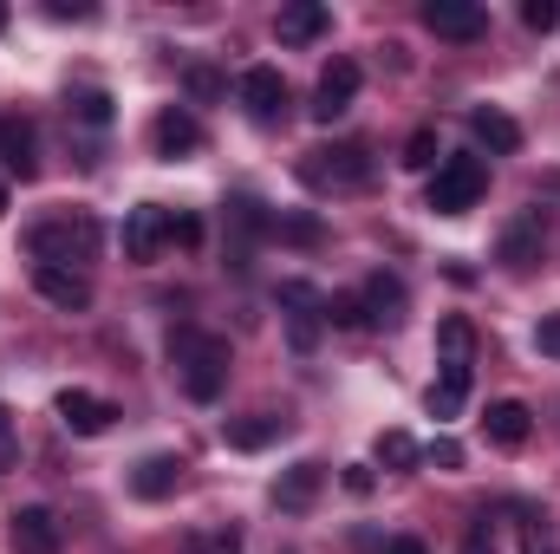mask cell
Returning a JSON list of instances; mask_svg holds the SVG:
<instances>
[{
  "instance_id": "6da1fadb",
  "label": "cell",
  "mask_w": 560,
  "mask_h": 554,
  "mask_svg": "<svg viewBox=\"0 0 560 554\" xmlns=\"http://www.w3.org/2000/svg\"><path fill=\"white\" fill-rule=\"evenodd\" d=\"M170 359H176V385H183L196 405H215V399H222V385H229V339H222V333L183 326V333L170 339Z\"/></svg>"
},
{
  "instance_id": "7a4b0ae2",
  "label": "cell",
  "mask_w": 560,
  "mask_h": 554,
  "mask_svg": "<svg viewBox=\"0 0 560 554\" xmlns=\"http://www.w3.org/2000/svg\"><path fill=\"white\" fill-rule=\"evenodd\" d=\"M26 249H33V262L39 268H79V262H92L98 255V222L79 209V216H52V222H39L33 235H26Z\"/></svg>"
},
{
  "instance_id": "3957f363",
  "label": "cell",
  "mask_w": 560,
  "mask_h": 554,
  "mask_svg": "<svg viewBox=\"0 0 560 554\" xmlns=\"http://www.w3.org/2000/svg\"><path fill=\"white\" fill-rule=\"evenodd\" d=\"M482 189H489V163L463 150V157H443V163H436V176H430V196H423V203H430L436 216H469V209L482 203Z\"/></svg>"
},
{
  "instance_id": "277c9868",
  "label": "cell",
  "mask_w": 560,
  "mask_h": 554,
  "mask_svg": "<svg viewBox=\"0 0 560 554\" xmlns=\"http://www.w3.org/2000/svg\"><path fill=\"white\" fill-rule=\"evenodd\" d=\"M300 183L306 189H365L372 183V150L365 143H326V150H306L300 163Z\"/></svg>"
},
{
  "instance_id": "5b68a950",
  "label": "cell",
  "mask_w": 560,
  "mask_h": 554,
  "mask_svg": "<svg viewBox=\"0 0 560 554\" xmlns=\"http://www.w3.org/2000/svg\"><path fill=\"white\" fill-rule=\"evenodd\" d=\"M541 249H548V222H541V209H522V216L502 229V242H495V262H502L509 275H528V268L541 262Z\"/></svg>"
},
{
  "instance_id": "8992f818",
  "label": "cell",
  "mask_w": 560,
  "mask_h": 554,
  "mask_svg": "<svg viewBox=\"0 0 560 554\" xmlns=\"http://www.w3.org/2000/svg\"><path fill=\"white\" fill-rule=\"evenodd\" d=\"M235 99H242V112L255 125H280L287 118V79H280L275 66H248L242 85H235Z\"/></svg>"
},
{
  "instance_id": "52a82bcc",
  "label": "cell",
  "mask_w": 560,
  "mask_h": 554,
  "mask_svg": "<svg viewBox=\"0 0 560 554\" xmlns=\"http://www.w3.org/2000/svg\"><path fill=\"white\" fill-rule=\"evenodd\" d=\"M150 143H156V157H163V163L196 157V150H202V125H196V112H189V105H163V112H156V125H150Z\"/></svg>"
},
{
  "instance_id": "ba28073f",
  "label": "cell",
  "mask_w": 560,
  "mask_h": 554,
  "mask_svg": "<svg viewBox=\"0 0 560 554\" xmlns=\"http://www.w3.org/2000/svg\"><path fill=\"white\" fill-rule=\"evenodd\" d=\"M423 26L436 39H482L489 33V13L476 0H423Z\"/></svg>"
},
{
  "instance_id": "9c48e42d",
  "label": "cell",
  "mask_w": 560,
  "mask_h": 554,
  "mask_svg": "<svg viewBox=\"0 0 560 554\" xmlns=\"http://www.w3.org/2000/svg\"><path fill=\"white\" fill-rule=\"evenodd\" d=\"M352 99H359V59H332V66L319 72L313 118H319V125H332V118H346V112H352Z\"/></svg>"
},
{
  "instance_id": "30bf717a",
  "label": "cell",
  "mask_w": 560,
  "mask_h": 554,
  "mask_svg": "<svg viewBox=\"0 0 560 554\" xmlns=\"http://www.w3.org/2000/svg\"><path fill=\"white\" fill-rule=\"evenodd\" d=\"M170 222H176V216H170L163 203H138V209L125 216V255H131V262H150V255L170 242Z\"/></svg>"
},
{
  "instance_id": "8fae6325",
  "label": "cell",
  "mask_w": 560,
  "mask_h": 554,
  "mask_svg": "<svg viewBox=\"0 0 560 554\" xmlns=\"http://www.w3.org/2000/svg\"><path fill=\"white\" fill-rule=\"evenodd\" d=\"M59 424L72 430V437H105L112 424H118V405L112 399H92V392H59Z\"/></svg>"
},
{
  "instance_id": "7c38bea8",
  "label": "cell",
  "mask_w": 560,
  "mask_h": 554,
  "mask_svg": "<svg viewBox=\"0 0 560 554\" xmlns=\"http://www.w3.org/2000/svg\"><path fill=\"white\" fill-rule=\"evenodd\" d=\"M280 307H287V320H293V346L306 353L313 339H319V320H326V300L306 287V280H280Z\"/></svg>"
},
{
  "instance_id": "4fadbf2b",
  "label": "cell",
  "mask_w": 560,
  "mask_h": 554,
  "mask_svg": "<svg viewBox=\"0 0 560 554\" xmlns=\"http://www.w3.org/2000/svg\"><path fill=\"white\" fill-rule=\"evenodd\" d=\"M7 542H13V554H59V516L33 503V509H20V516H13Z\"/></svg>"
},
{
  "instance_id": "5bb4252c",
  "label": "cell",
  "mask_w": 560,
  "mask_h": 554,
  "mask_svg": "<svg viewBox=\"0 0 560 554\" xmlns=\"http://www.w3.org/2000/svg\"><path fill=\"white\" fill-rule=\"evenodd\" d=\"M33 287H39V300H52L59 313H85V307H92V280L79 275V268H33Z\"/></svg>"
},
{
  "instance_id": "9a60e30c",
  "label": "cell",
  "mask_w": 560,
  "mask_h": 554,
  "mask_svg": "<svg viewBox=\"0 0 560 554\" xmlns=\"http://www.w3.org/2000/svg\"><path fill=\"white\" fill-rule=\"evenodd\" d=\"M482 430H489V443H495V450H522V443H528V430H535V412H528L522 399H495V405L482 412Z\"/></svg>"
},
{
  "instance_id": "2e32d148",
  "label": "cell",
  "mask_w": 560,
  "mask_h": 554,
  "mask_svg": "<svg viewBox=\"0 0 560 554\" xmlns=\"http://www.w3.org/2000/svg\"><path fill=\"white\" fill-rule=\"evenodd\" d=\"M332 26V13L319 7V0H287L275 13V33H280V46H313L319 33Z\"/></svg>"
},
{
  "instance_id": "e0dca14e",
  "label": "cell",
  "mask_w": 560,
  "mask_h": 554,
  "mask_svg": "<svg viewBox=\"0 0 560 554\" xmlns=\"http://www.w3.org/2000/svg\"><path fill=\"white\" fill-rule=\"evenodd\" d=\"M319 483H326V463H293V470H280V483H275V503L287 509V516H306L313 509V496H319Z\"/></svg>"
},
{
  "instance_id": "ac0fdd59",
  "label": "cell",
  "mask_w": 560,
  "mask_h": 554,
  "mask_svg": "<svg viewBox=\"0 0 560 554\" xmlns=\"http://www.w3.org/2000/svg\"><path fill=\"white\" fill-rule=\"evenodd\" d=\"M469 131H476V143H489L495 157H515V150H522V125H515L502 105H476V112H469Z\"/></svg>"
},
{
  "instance_id": "d6986e66",
  "label": "cell",
  "mask_w": 560,
  "mask_h": 554,
  "mask_svg": "<svg viewBox=\"0 0 560 554\" xmlns=\"http://www.w3.org/2000/svg\"><path fill=\"white\" fill-rule=\"evenodd\" d=\"M359 300H365L372 326H398V320H405V280H398V275H385V268H378V275L365 280V287H359Z\"/></svg>"
},
{
  "instance_id": "ffe728a7",
  "label": "cell",
  "mask_w": 560,
  "mask_h": 554,
  "mask_svg": "<svg viewBox=\"0 0 560 554\" xmlns=\"http://www.w3.org/2000/svg\"><path fill=\"white\" fill-rule=\"evenodd\" d=\"M469 379H476V366H443V372H436V385L423 392L430 417H456V412H463V405H469Z\"/></svg>"
},
{
  "instance_id": "44dd1931",
  "label": "cell",
  "mask_w": 560,
  "mask_h": 554,
  "mask_svg": "<svg viewBox=\"0 0 560 554\" xmlns=\"http://www.w3.org/2000/svg\"><path fill=\"white\" fill-rule=\"evenodd\" d=\"M176 483H183V457H143L138 470H131V489H138L143 503L176 496Z\"/></svg>"
},
{
  "instance_id": "7402d4cb",
  "label": "cell",
  "mask_w": 560,
  "mask_h": 554,
  "mask_svg": "<svg viewBox=\"0 0 560 554\" xmlns=\"http://www.w3.org/2000/svg\"><path fill=\"white\" fill-rule=\"evenodd\" d=\"M0 163H7L20 183L39 170V157H33V125H26V118H0Z\"/></svg>"
},
{
  "instance_id": "603a6c76",
  "label": "cell",
  "mask_w": 560,
  "mask_h": 554,
  "mask_svg": "<svg viewBox=\"0 0 560 554\" xmlns=\"http://www.w3.org/2000/svg\"><path fill=\"white\" fill-rule=\"evenodd\" d=\"M436 353H443V366H476V333H469L463 313L436 320Z\"/></svg>"
},
{
  "instance_id": "cb8c5ba5",
  "label": "cell",
  "mask_w": 560,
  "mask_h": 554,
  "mask_svg": "<svg viewBox=\"0 0 560 554\" xmlns=\"http://www.w3.org/2000/svg\"><path fill=\"white\" fill-rule=\"evenodd\" d=\"M280 437V417L275 412H261V417H242V424H229V443L235 450H268Z\"/></svg>"
},
{
  "instance_id": "d4e9b609",
  "label": "cell",
  "mask_w": 560,
  "mask_h": 554,
  "mask_svg": "<svg viewBox=\"0 0 560 554\" xmlns=\"http://www.w3.org/2000/svg\"><path fill=\"white\" fill-rule=\"evenodd\" d=\"M418 457H423V443L411 430H385V437H378V463H385V470H411Z\"/></svg>"
},
{
  "instance_id": "484cf974",
  "label": "cell",
  "mask_w": 560,
  "mask_h": 554,
  "mask_svg": "<svg viewBox=\"0 0 560 554\" xmlns=\"http://www.w3.org/2000/svg\"><path fill=\"white\" fill-rule=\"evenodd\" d=\"M326 326H372V313H365L359 293H332L326 300Z\"/></svg>"
},
{
  "instance_id": "4316f807",
  "label": "cell",
  "mask_w": 560,
  "mask_h": 554,
  "mask_svg": "<svg viewBox=\"0 0 560 554\" xmlns=\"http://www.w3.org/2000/svg\"><path fill=\"white\" fill-rule=\"evenodd\" d=\"M430 163H436V125H418L405 138V170H430Z\"/></svg>"
},
{
  "instance_id": "83f0119b",
  "label": "cell",
  "mask_w": 560,
  "mask_h": 554,
  "mask_svg": "<svg viewBox=\"0 0 560 554\" xmlns=\"http://www.w3.org/2000/svg\"><path fill=\"white\" fill-rule=\"evenodd\" d=\"M183 85H189V99H202V105H209V99H222V92H229V79H222V72H215V66H189V72H183Z\"/></svg>"
},
{
  "instance_id": "f1b7e54d",
  "label": "cell",
  "mask_w": 560,
  "mask_h": 554,
  "mask_svg": "<svg viewBox=\"0 0 560 554\" xmlns=\"http://www.w3.org/2000/svg\"><path fill=\"white\" fill-rule=\"evenodd\" d=\"M72 112H79L85 125H112V92H79Z\"/></svg>"
},
{
  "instance_id": "f546056e",
  "label": "cell",
  "mask_w": 560,
  "mask_h": 554,
  "mask_svg": "<svg viewBox=\"0 0 560 554\" xmlns=\"http://www.w3.org/2000/svg\"><path fill=\"white\" fill-rule=\"evenodd\" d=\"M522 26H528V33H555L560 7H555V0H528V7H522Z\"/></svg>"
},
{
  "instance_id": "4dcf8cb0",
  "label": "cell",
  "mask_w": 560,
  "mask_h": 554,
  "mask_svg": "<svg viewBox=\"0 0 560 554\" xmlns=\"http://www.w3.org/2000/svg\"><path fill=\"white\" fill-rule=\"evenodd\" d=\"M423 457H430L436 470H463V443H456V437H436V443H430Z\"/></svg>"
},
{
  "instance_id": "1f68e13d",
  "label": "cell",
  "mask_w": 560,
  "mask_h": 554,
  "mask_svg": "<svg viewBox=\"0 0 560 554\" xmlns=\"http://www.w3.org/2000/svg\"><path fill=\"white\" fill-rule=\"evenodd\" d=\"M535 346H541L548 359H560V313H548V320L535 326Z\"/></svg>"
},
{
  "instance_id": "d6a6232c",
  "label": "cell",
  "mask_w": 560,
  "mask_h": 554,
  "mask_svg": "<svg viewBox=\"0 0 560 554\" xmlns=\"http://www.w3.org/2000/svg\"><path fill=\"white\" fill-rule=\"evenodd\" d=\"M170 242H189V249H196V242H202V222H196V216H183V222H170Z\"/></svg>"
},
{
  "instance_id": "836d02e7",
  "label": "cell",
  "mask_w": 560,
  "mask_h": 554,
  "mask_svg": "<svg viewBox=\"0 0 560 554\" xmlns=\"http://www.w3.org/2000/svg\"><path fill=\"white\" fill-rule=\"evenodd\" d=\"M463 554H495V542H489V522H482V529H469V535H463Z\"/></svg>"
},
{
  "instance_id": "e575fe53",
  "label": "cell",
  "mask_w": 560,
  "mask_h": 554,
  "mask_svg": "<svg viewBox=\"0 0 560 554\" xmlns=\"http://www.w3.org/2000/svg\"><path fill=\"white\" fill-rule=\"evenodd\" d=\"M346 489H352V496H372V470H365V463H352V470H346Z\"/></svg>"
},
{
  "instance_id": "d590c367",
  "label": "cell",
  "mask_w": 560,
  "mask_h": 554,
  "mask_svg": "<svg viewBox=\"0 0 560 554\" xmlns=\"http://www.w3.org/2000/svg\"><path fill=\"white\" fill-rule=\"evenodd\" d=\"M385 554H423V542H411V535H392V542H385Z\"/></svg>"
},
{
  "instance_id": "8d00e7d4",
  "label": "cell",
  "mask_w": 560,
  "mask_h": 554,
  "mask_svg": "<svg viewBox=\"0 0 560 554\" xmlns=\"http://www.w3.org/2000/svg\"><path fill=\"white\" fill-rule=\"evenodd\" d=\"M7 450H13V412L0 405V457H7Z\"/></svg>"
},
{
  "instance_id": "74e56055",
  "label": "cell",
  "mask_w": 560,
  "mask_h": 554,
  "mask_svg": "<svg viewBox=\"0 0 560 554\" xmlns=\"http://www.w3.org/2000/svg\"><path fill=\"white\" fill-rule=\"evenodd\" d=\"M528 554H555V549H541V542H528Z\"/></svg>"
},
{
  "instance_id": "f35d334b",
  "label": "cell",
  "mask_w": 560,
  "mask_h": 554,
  "mask_svg": "<svg viewBox=\"0 0 560 554\" xmlns=\"http://www.w3.org/2000/svg\"><path fill=\"white\" fill-rule=\"evenodd\" d=\"M0 216H7V183H0Z\"/></svg>"
},
{
  "instance_id": "ab89813d",
  "label": "cell",
  "mask_w": 560,
  "mask_h": 554,
  "mask_svg": "<svg viewBox=\"0 0 560 554\" xmlns=\"http://www.w3.org/2000/svg\"><path fill=\"white\" fill-rule=\"evenodd\" d=\"M0 33H7V7H0Z\"/></svg>"
}]
</instances>
